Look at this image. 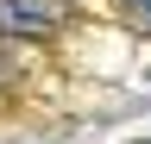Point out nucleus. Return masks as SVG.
Returning a JSON list of instances; mask_svg holds the SVG:
<instances>
[{
	"label": "nucleus",
	"mask_w": 151,
	"mask_h": 144,
	"mask_svg": "<svg viewBox=\"0 0 151 144\" xmlns=\"http://www.w3.org/2000/svg\"><path fill=\"white\" fill-rule=\"evenodd\" d=\"M126 13H139V19L151 25V0H126Z\"/></svg>",
	"instance_id": "obj_2"
},
{
	"label": "nucleus",
	"mask_w": 151,
	"mask_h": 144,
	"mask_svg": "<svg viewBox=\"0 0 151 144\" xmlns=\"http://www.w3.org/2000/svg\"><path fill=\"white\" fill-rule=\"evenodd\" d=\"M132 144H145V138H132Z\"/></svg>",
	"instance_id": "obj_3"
},
{
	"label": "nucleus",
	"mask_w": 151,
	"mask_h": 144,
	"mask_svg": "<svg viewBox=\"0 0 151 144\" xmlns=\"http://www.w3.org/2000/svg\"><path fill=\"white\" fill-rule=\"evenodd\" d=\"M63 19V0H0V31H50Z\"/></svg>",
	"instance_id": "obj_1"
}]
</instances>
